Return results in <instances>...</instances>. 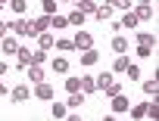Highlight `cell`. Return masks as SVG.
Segmentation results:
<instances>
[{
    "instance_id": "cell-1",
    "label": "cell",
    "mask_w": 159,
    "mask_h": 121,
    "mask_svg": "<svg viewBox=\"0 0 159 121\" xmlns=\"http://www.w3.org/2000/svg\"><path fill=\"white\" fill-rule=\"evenodd\" d=\"M10 31H13L16 37H38L34 22H31V19H25V16H16V19L10 22Z\"/></svg>"
},
{
    "instance_id": "cell-2",
    "label": "cell",
    "mask_w": 159,
    "mask_h": 121,
    "mask_svg": "<svg viewBox=\"0 0 159 121\" xmlns=\"http://www.w3.org/2000/svg\"><path fill=\"white\" fill-rule=\"evenodd\" d=\"M10 99H13L16 106H22V102H28V99H31V90H28V84H16V87L10 90Z\"/></svg>"
},
{
    "instance_id": "cell-3",
    "label": "cell",
    "mask_w": 159,
    "mask_h": 121,
    "mask_svg": "<svg viewBox=\"0 0 159 121\" xmlns=\"http://www.w3.org/2000/svg\"><path fill=\"white\" fill-rule=\"evenodd\" d=\"M112 99V115H125L128 109H131V99L125 96V93H116V96H109Z\"/></svg>"
},
{
    "instance_id": "cell-4",
    "label": "cell",
    "mask_w": 159,
    "mask_h": 121,
    "mask_svg": "<svg viewBox=\"0 0 159 121\" xmlns=\"http://www.w3.org/2000/svg\"><path fill=\"white\" fill-rule=\"evenodd\" d=\"M72 44H75V50H91L94 47V37H91V31H78L72 37Z\"/></svg>"
},
{
    "instance_id": "cell-5",
    "label": "cell",
    "mask_w": 159,
    "mask_h": 121,
    "mask_svg": "<svg viewBox=\"0 0 159 121\" xmlns=\"http://www.w3.org/2000/svg\"><path fill=\"white\" fill-rule=\"evenodd\" d=\"M78 62H81L84 69H91V65H97V62H100V53H97L94 47H91V50H81V56H78Z\"/></svg>"
},
{
    "instance_id": "cell-6",
    "label": "cell",
    "mask_w": 159,
    "mask_h": 121,
    "mask_svg": "<svg viewBox=\"0 0 159 121\" xmlns=\"http://www.w3.org/2000/svg\"><path fill=\"white\" fill-rule=\"evenodd\" d=\"M16 59H19V69H28V65L34 62V50H28V47H19V50H16Z\"/></svg>"
},
{
    "instance_id": "cell-7",
    "label": "cell",
    "mask_w": 159,
    "mask_h": 121,
    "mask_svg": "<svg viewBox=\"0 0 159 121\" xmlns=\"http://www.w3.org/2000/svg\"><path fill=\"white\" fill-rule=\"evenodd\" d=\"M53 93H56V90H53V87H50L47 81H41V84H34V96H38V99H44V102H50V99H53Z\"/></svg>"
},
{
    "instance_id": "cell-8",
    "label": "cell",
    "mask_w": 159,
    "mask_h": 121,
    "mask_svg": "<svg viewBox=\"0 0 159 121\" xmlns=\"http://www.w3.org/2000/svg\"><path fill=\"white\" fill-rule=\"evenodd\" d=\"M0 50H3V56H7V53H16V50H19V37H16V34H7L3 40H0Z\"/></svg>"
},
{
    "instance_id": "cell-9",
    "label": "cell",
    "mask_w": 159,
    "mask_h": 121,
    "mask_svg": "<svg viewBox=\"0 0 159 121\" xmlns=\"http://www.w3.org/2000/svg\"><path fill=\"white\" fill-rule=\"evenodd\" d=\"M134 16H137V22H150L153 19V3H137Z\"/></svg>"
},
{
    "instance_id": "cell-10",
    "label": "cell",
    "mask_w": 159,
    "mask_h": 121,
    "mask_svg": "<svg viewBox=\"0 0 159 121\" xmlns=\"http://www.w3.org/2000/svg\"><path fill=\"white\" fill-rule=\"evenodd\" d=\"M44 78V65H28V84H41Z\"/></svg>"
},
{
    "instance_id": "cell-11",
    "label": "cell",
    "mask_w": 159,
    "mask_h": 121,
    "mask_svg": "<svg viewBox=\"0 0 159 121\" xmlns=\"http://www.w3.org/2000/svg\"><path fill=\"white\" fill-rule=\"evenodd\" d=\"M128 69V56L125 53H116V62H112V75H125Z\"/></svg>"
},
{
    "instance_id": "cell-12",
    "label": "cell",
    "mask_w": 159,
    "mask_h": 121,
    "mask_svg": "<svg viewBox=\"0 0 159 121\" xmlns=\"http://www.w3.org/2000/svg\"><path fill=\"white\" fill-rule=\"evenodd\" d=\"M94 19H97V22H109V19H112V6H109V3H103V6L97 3V13H94Z\"/></svg>"
},
{
    "instance_id": "cell-13",
    "label": "cell",
    "mask_w": 159,
    "mask_h": 121,
    "mask_svg": "<svg viewBox=\"0 0 159 121\" xmlns=\"http://www.w3.org/2000/svg\"><path fill=\"white\" fill-rule=\"evenodd\" d=\"M53 44H56V40H53V34H50V31H41V34H38V50H47V53H50V47H53Z\"/></svg>"
},
{
    "instance_id": "cell-14",
    "label": "cell",
    "mask_w": 159,
    "mask_h": 121,
    "mask_svg": "<svg viewBox=\"0 0 159 121\" xmlns=\"http://www.w3.org/2000/svg\"><path fill=\"white\" fill-rule=\"evenodd\" d=\"M75 10H81L84 16H94V13H97V0H78Z\"/></svg>"
},
{
    "instance_id": "cell-15",
    "label": "cell",
    "mask_w": 159,
    "mask_h": 121,
    "mask_svg": "<svg viewBox=\"0 0 159 121\" xmlns=\"http://www.w3.org/2000/svg\"><path fill=\"white\" fill-rule=\"evenodd\" d=\"M137 47H156V34H150V31H137Z\"/></svg>"
},
{
    "instance_id": "cell-16",
    "label": "cell",
    "mask_w": 159,
    "mask_h": 121,
    "mask_svg": "<svg viewBox=\"0 0 159 121\" xmlns=\"http://www.w3.org/2000/svg\"><path fill=\"white\" fill-rule=\"evenodd\" d=\"M53 72H56V75H66V72H69V59H66V56H53Z\"/></svg>"
},
{
    "instance_id": "cell-17",
    "label": "cell",
    "mask_w": 159,
    "mask_h": 121,
    "mask_svg": "<svg viewBox=\"0 0 159 121\" xmlns=\"http://www.w3.org/2000/svg\"><path fill=\"white\" fill-rule=\"evenodd\" d=\"M94 90H97V81H94V75H84V78H81V93L88 96V93H94Z\"/></svg>"
},
{
    "instance_id": "cell-18",
    "label": "cell",
    "mask_w": 159,
    "mask_h": 121,
    "mask_svg": "<svg viewBox=\"0 0 159 121\" xmlns=\"http://www.w3.org/2000/svg\"><path fill=\"white\" fill-rule=\"evenodd\" d=\"M66 19H69V25H75V28H81V25H84V19H88V16H84V13H81V10H75V13H69V16H66Z\"/></svg>"
},
{
    "instance_id": "cell-19",
    "label": "cell",
    "mask_w": 159,
    "mask_h": 121,
    "mask_svg": "<svg viewBox=\"0 0 159 121\" xmlns=\"http://www.w3.org/2000/svg\"><path fill=\"white\" fill-rule=\"evenodd\" d=\"M81 102H84V93H81V90H75V93H69V99H66V106H69V109H78Z\"/></svg>"
},
{
    "instance_id": "cell-20",
    "label": "cell",
    "mask_w": 159,
    "mask_h": 121,
    "mask_svg": "<svg viewBox=\"0 0 159 121\" xmlns=\"http://www.w3.org/2000/svg\"><path fill=\"white\" fill-rule=\"evenodd\" d=\"M10 10H13L16 16H25V10H28V0H10Z\"/></svg>"
},
{
    "instance_id": "cell-21",
    "label": "cell",
    "mask_w": 159,
    "mask_h": 121,
    "mask_svg": "<svg viewBox=\"0 0 159 121\" xmlns=\"http://www.w3.org/2000/svg\"><path fill=\"white\" fill-rule=\"evenodd\" d=\"M134 25H140V22H137V16H134V13H125V19H122L116 28H134Z\"/></svg>"
},
{
    "instance_id": "cell-22",
    "label": "cell",
    "mask_w": 159,
    "mask_h": 121,
    "mask_svg": "<svg viewBox=\"0 0 159 121\" xmlns=\"http://www.w3.org/2000/svg\"><path fill=\"white\" fill-rule=\"evenodd\" d=\"M31 22H34V31H38V34L50 28V16H38V19H31Z\"/></svg>"
},
{
    "instance_id": "cell-23",
    "label": "cell",
    "mask_w": 159,
    "mask_h": 121,
    "mask_svg": "<svg viewBox=\"0 0 159 121\" xmlns=\"http://www.w3.org/2000/svg\"><path fill=\"white\" fill-rule=\"evenodd\" d=\"M53 47H56V50H59V53H72V50H75V44H72V40H69V37H59V40H56V44H53Z\"/></svg>"
},
{
    "instance_id": "cell-24",
    "label": "cell",
    "mask_w": 159,
    "mask_h": 121,
    "mask_svg": "<svg viewBox=\"0 0 159 121\" xmlns=\"http://www.w3.org/2000/svg\"><path fill=\"white\" fill-rule=\"evenodd\" d=\"M94 81H97V90H103V87H106L109 81H116V75H112V72H103V75H97Z\"/></svg>"
},
{
    "instance_id": "cell-25",
    "label": "cell",
    "mask_w": 159,
    "mask_h": 121,
    "mask_svg": "<svg viewBox=\"0 0 159 121\" xmlns=\"http://www.w3.org/2000/svg\"><path fill=\"white\" fill-rule=\"evenodd\" d=\"M50 112H53V118H66V102L50 99Z\"/></svg>"
},
{
    "instance_id": "cell-26",
    "label": "cell",
    "mask_w": 159,
    "mask_h": 121,
    "mask_svg": "<svg viewBox=\"0 0 159 121\" xmlns=\"http://www.w3.org/2000/svg\"><path fill=\"white\" fill-rule=\"evenodd\" d=\"M143 93H147V96H156V93H159V84H156V78L143 81Z\"/></svg>"
},
{
    "instance_id": "cell-27",
    "label": "cell",
    "mask_w": 159,
    "mask_h": 121,
    "mask_svg": "<svg viewBox=\"0 0 159 121\" xmlns=\"http://www.w3.org/2000/svg\"><path fill=\"white\" fill-rule=\"evenodd\" d=\"M128 112H131V118H147V102H137V106H131Z\"/></svg>"
},
{
    "instance_id": "cell-28",
    "label": "cell",
    "mask_w": 159,
    "mask_h": 121,
    "mask_svg": "<svg viewBox=\"0 0 159 121\" xmlns=\"http://www.w3.org/2000/svg\"><path fill=\"white\" fill-rule=\"evenodd\" d=\"M112 50L116 53H128V40L125 37H112Z\"/></svg>"
},
{
    "instance_id": "cell-29",
    "label": "cell",
    "mask_w": 159,
    "mask_h": 121,
    "mask_svg": "<svg viewBox=\"0 0 159 121\" xmlns=\"http://www.w3.org/2000/svg\"><path fill=\"white\" fill-rule=\"evenodd\" d=\"M125 75H128V81H137V78H140V65H134V62H128V69H125Z\"/></svg>"
},
{
    "instance_id": "cell-30",
    "label": "cell",
    "mask_w": 159,
    "mask_h": 121,
    "mask_svg": "<svg viewBox=\"0 0 159 121\" xmlns=\"http://www.w3.org/2000/svg\"><path fill=\"white\" fill-rule=\"evenodd\" d=\"M103 93H106V96H116V93H122V84H119V81H109V84L103 87Z\"/></svg>"
},
{
    "instance_id": "cell-31",
    "label": "cell",
    "mask_w": 159,
    "mask_h": 121,
    "mask_svg": "<svg viewBox=\"0 0 159 121\" xmlns=\"http://www.w3.org/2000/svg\"><path fill=\"white\" fill-rule=\"evenodd\" d=\"M66 90H69V93L81 90V78H66Z\"/></svg>"
},
{
    "instance_id": "cell-32",
    "label": "cell",
    "mask_w": 159,
    "mask_h": 121,
    "mask_svg": "<svg viewBox=\"0 0 159 121\" xmlns=\"http://www.w3.org/2000/svg\"><path fill=\"white\" fill-rule=\"evenodd\" d=\"M41 10H44V16H56V3L53 0H41Z\"/></svg>"
},
{
    "instance_id": "cell-33",
    "label": "cell",
    "mask_w": 159,
    "mask_h": 121,
    "mask_svg": "<svg viewBox=\"0 0 159 121\" xmlns=\"http://www.w3.org/2000/svg\"><path fill=\"white\" fill-rule=\"evenodd\" d=\"M66 25H69L66 16H50V28H66Z\"/></svg>"
},
{
    "instance_id": "cell-34",
    "label": "cell",
    "mask_w": 159,
    "mask_h": 121,
    "mask_svg": "<svg viewBox=\"0 0 159 121\" xmlns=\"http://www.w3.org/2000/svg\"><path fill=\"white\" fill-rule=\"evenodd\" d=\"M106 3H109L112 10H125V13H128V6H131V0H106Z\"/></svg>"
},
{
    "instance_id": "cell-35",
    "label": "cell",
    "mask_w": 159,
    "mask_h": 121,
    "mask_svg": "<svg viewBox=\"0 0 159 121\" xmlns=\"http://www.w3.org/2000/svg\"><path fill=\"white\" fill-rule=\"evenodd\" d=\"M47 62V50H34V62L31 65H44Z\"/></svg>"
},
{
    "instance_id": "cell-36",
    "label": "cell",
    "mask_w": 159,
    "mask_h": 121,
    "mask_svg": "<svg viewBox=\"0 0 159 121\" xmlns=\"http://www.w3.org/2000/svg\"><path fill=\"white\" fill-rule=\"evenodd\" d=\"M159 115V106H156V96H153V102H147V118H156Z\"/></svg>"
},
{
    "instance_id": "cell-37",
    "label": "cell",
    "mask_w": 159,
    "mask_h": 121,
    "mask_svg": "<svg viewBox=\"0 0 159 121\" xmlns=\"http://www.w3.org/2000/svg\"><path fill=\"white\" fill-rule=\"evenodd\" d=\"M137 56H140V59H150V56H153V47H137Z\"/></svg>"
},
{
    "instance_id": "cell-38",
    "label": "cell",
    "mask_w": 159,
    "mask_h": 121,
    "mask_svg": "<svg viewBox=\"0 0 159 121\" xmlns=\"http://www.w3.org/2000/svg\"><path fill=\"white\" fill-rule=\"evenodd\" d=\"M7 34H13V31H10V22H0V40H3Z\"/></svg>"
},
{
    "instance_id": "cell-39",
    "label": "cell",
    "mask_w": 159,
    "mask_h": 121,
    "mask_svg": "<svg viewBox=\"0 0 159 121\" xmlns=\"http://www.w3.org/2000/svg\"><path fill=\"white\" fill-rule=\"evenodd\" d=\"M7 72H10V65L3 62V59H0V75H7Z\"/></svg>"
},
{
    "instance_id": "cell-40",
    "label": "cell",
    "mask_w": 159,
    "mask_h": 121,
    "mask_svg": "<svg viewBox=\"0 0 159 121\" xmlns=\"http://www.w3.org/2000/svg\"><path fill=\"white\" fill-rule=\"evenodd\" d=\"M7 93V84H3V75H0V96H3Z\"/></svg>"
},
{
    "instance_id": "cell-41",
    "label": "cell",
    "mask_w": 159,
    "mask_h": 121,
    "mask_svg": "<svg viewBox=\"0 0 159 121\" xmlns=\"http://www.w3.org/2000/svg\"><path fill=\"white\" fill-rule=\"evenodd\" d=\"M140 3H156V0H140Z\"/></svg>"
},
{
    "instance_id": "cell-42",
    "label": "cell",
    "mask_w": 159,
    "mask_h": 121,
    "mask_svg": "<svg viewBox=\"0 0 159 121\" xmlns=\"http://www.w3.org/2000/svg\"><path fill=\"white\" fill-rule=\"evenodd\" d=\"M0 3H10V0H0Z\"/></svg>"
},
{
    "instance_id": "cell-43",
    "label": "cell",
    "mask_w": 159,
    "mask_h": 121,
    "mask_svg": "<svg viewBox=\"0 0 159 121\" xmlns=\"http://www.w3.org/2000/svg\"><path fill=\"white\" fill-rule=\"evenodd\" d=\"M62 3H69V0H62Z\"/></svg>"
},
{
    "instance_id": "cell-44",
    "label": "cell",
    "mask_w": 159,
    "mask_h": 121,
    "mask_svg": "<svg viewBox=\"0 0 159 121\" xmlns=\"http://www.w3.org/2000/svg\"><path fill=\"white\" fill-rule=\"evenodd\" d=\"M0 6H3V3H0Z\"/></svg>"
}]
</instances>
